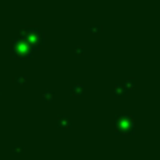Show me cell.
I'll use <instances>...</instances> for the list:
<instances>
[{
  "instance_id": "cell-8",
  "label": "cell",
  "mask_w": 160,
  "mask_h": 160,
  "mask_svg": "<svg viewBox=\"0 0 160 160\" xmlns=\"http://www.w3.org/2000/svg\"><path fill=\"white\" fill-rule=\"evenodd\" d=\"M13 82L16 83V84H18V86H22V84H25V82H27V78L25 76H16V78L13 79Z\"/></svg>"
},
{
  "instance_id": "cell-11",
  "label": "cell",
  "mask_w": 160,
  "mask_h": 160,
  "mask_svg": "<svg viewBox=\"0 0 160 160\" xmlns=\"http://www.w3.org/2000/svg\"><path fill=\"white\" fill-rule=\"evenodd\" d=\"M83 52H84V49H83V48L80 47V45L75 48V53H76V55H80V53H83Z\"/></svg>"
},
{
  "instance_id": "cell-10",
  "label": "cell",
  "mask_w": 160,
  "mask_h": 160,
  "mask_svg": "<svg viewBox=\"0 0 160 160\" xmlns=\"http://www.w3.org/2000/svg\"><path fill=\"white\" fill-rule=\"evenodd\" d=\"M100 30H101V25H93V27H90L91 32H98Z\"/></svg>"
},
{
  "instance_id": "cell-1",
  "label": "cell",
  "mask_w": 160,
  "mask_h": 160,
  "mask_svg": "<svg viewBox=\"0 0 160 160\" xmlns=\"http://www.w3.org/2000/svg\"><path fill=\"white\" fill-rule=\"evenodd\" d=\"M18 37L24 38L32 49L44 44V32L38 27H21V32Z\"/></svg>"
},
{
  "instance_id": "cell-13",
  "label": "cell",
  "mask_w": 160,
  "mask_h": 160,
  "mask_svg": "<svg viewBox=\"0 0 160 160\" xmlns=\"http://www.w3.org/2000/svg\"><path fill=\"white\" fill-rule=\"evenodd\" d=\"M0 96H2V90H0Z\"/></svg>"
},
{
  "instance_id": "cell-6",
  "label": "cell",
  "mask_w": 160,
  "mask_h": 160,
  "mask_svg": "<svg viewBox=\"0 0 160 160\" xmlns=\"http://www.w3.org/2000/svg\"><path fill=\"white\" fill-rule=\"evenodd\" d=\"M127 87H125L124 84H115V88H114V93L117 94V96H124V94H127Z\"/></svg>"
},
{
  "instance_id": "cell-12",
  "label": "cell",
  "mask_w": 160,
  "mask_h": 160,
  "mask_svg": "<svg viewBox=\"0 0 160 160\" xmlns=\"http://www.w3.org/2000/svg\"><path fill=\"white\" fill-rule=\"evenodd\" d=\"M14 152H24V148H14Z\"/></svg>"
},
{
  "instance_id": "cell-3",
  "label": "cell",
  "mask_w": 160,
  "mask_h": 160,
  "mask_svg": "<svg viewBox=\"0 0 160 160\" xmlns=\"http://www.w3.org/2000/svg\"><path fill=\"white\" fill-rule=\"evenodd\" d=\"M117 128H118L119 132H132L133 128H135V119L132 118V115H128V114H124L121 115L118 119H117Z\"/></svg>"
},
{
  "instance_id": "cell-5",
  "label": "cell",
  "mask_w": 160,
  "mask_h": 160,
  "mask_svg": "<svg viewBox=\"0 0 160 160\" xmlns=\"http://www.w3.org/2000/svg\"><path fill=\"white\" fill-rule=\"evenodd\" d=\"M70 125H72V122H70V118L68 115L58 117V127H61V128H69Z\"/></svg>"
},
{
  "instance_id": "cell-2",
  "label": "cell",
  "mask_w": 160,
  "mask_h": 160,
  "mask_svg": "<svg viewBox=\"0 0 160 160\" xmlns=\"http://www.w3.org/2000/svg\"><path fill=\"white\" fill-rule=\"evenodd\" d=\"M13 51H14V53H16L18 58H24V56H30L31 53H32L34 49L31 48V45L28 44L24 38L17 37V38L14 39V42H13Z\"/></svg>"
},
{
  "instance_id": "cell-9",
  "label": "cell",
  "mask_w": 160,
  "mask_h": 160,
  "mask_svg": "<svg viewBox=\"0 0 160 160\" xmlns=\"http://www.w3.org/2000/svg\"><path fill=\"white\" fill-rule=\"evenodd\" d=\"M124 86L127 87V90H129V88H133V87H135V79H133V78L127 79V82L124 83Z\"/></svg>"
},
{
  "instance_id": "cell-4",
  "label": "cell",
  "mask_w": 160,
  "mask_h": 160,
  "mask_svg": "<svg viewBox=\"0 0 160 160\" xmlns=\"http://www.w3.org/2000/svg\"><path fill=\"white\" fill-rule=\"evenodd\" d=\"M70 91H72L73 96H82L83 91H84V86L82 83H73L72 87H70Z\"/></svg>"
},
{
  "instance_id": "cell-7",
  "label": "cell",
  "mask_w": 160,
  "mask_h": 160,
  "mask_svg": "<svg viewBox=\"0 0 160 160\" xmlns=\"http://www.w3.org/2000/svg\"><path fill=\"white\" fill-rule=\"evenodd\" d=\"M53 97H55V94H53V91H51V90H45L44 93H42V98L45 100V101H52L53 100Z\"/></svg>"
}]
</instances>
